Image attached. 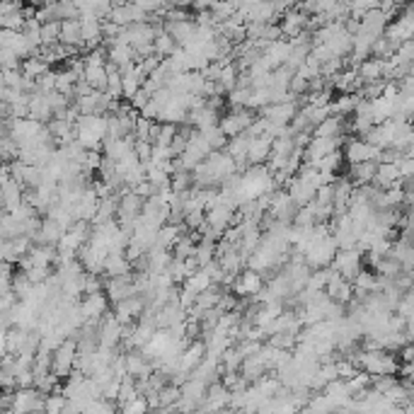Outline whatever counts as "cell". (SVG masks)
Here are the masks:
<instances>
[{"label": "cell", "instance_id": "f1b7e54d", "mask_svg": "<svg viewBox=\"0 0 414 414\" xmlns=\"http://www.w3.org/2000/svg\"><path fill=\"white\" fill-rule=\"evenodd\" d=\"M59 34H61V22H46L41 24V49H51V46L59 44Z\"/></svg>", "mask_w": 414, "mask_h": 414}, {"label": "cell", "instance_id": "ac0fdd59", "mask_svg": "<svg viewBox=\"0 0 414 414\" xmlns=\"http://www.w3.org/2000/svg\"><path fill=\"white\" fill-rule=\"evenodd\" d=\"M134 274V266L124 255H107L104 259V269H102V279H119V276H131Z\"/></svg>", "mask_w": 414, "mask_h": 414}, {"label": "cell", "instance_id": "ba28073f", "mask_svg": "<svg viewBox=\"0 0 414 414\" xmlns=\"http://www.w3.org/2000/svg\"><path fill=\"white\" fill-rule=\"evenodd\" d=\"M78 310H80L83 322H99V320L112 310V306H109L104 293H95V296H83L78 301Z\"/></svg>", "mask_w": 414, "mask_h": 414}, {"label": "cell", "instance_id": "d6a6232c", "mask_svg": "<svg viewBox=\"0 0 414 414\" xmlns=\"http://www.w3.org/2000/svg\"><path fill=\"white\" fill-rule=\"evenodd\" d=\"M204 138H206V143H208V148H211V153L213 150H223L225 148V143H228V138H225V134L218 127H213V129H208V131H204Z\"/></svg>", "mask_w": 414, "mask_h": 414}, {"label": "cell", "instance_id": "603a6c76", "mask_svg": "<svg viewBox=\"0 0 414 414\" xmlns=\"http://www.w3.org/2000/svg\"><path fill=\"white\" fill-rule=\"evenodd\" d=\"M376 165H378V162H359V165H349L347 180L354 187L371 185V182H373V177H376Z\"/></svg>", "mask_w": 414, "mask_h": 414}, {"label": "cell", "instance_id": "d590c367", "mask_svg": "<svg viewBox=\"0 0 414 414\" xmlns=\"http://www.w3.org/2000/svg\"><path fill=\"white\" fill-rule=\"evenodd\" d=\"M41 414H44V412H41Z\"/></svg>", "mask_w": 414, "mask_h": 414}, {"label": "cell", "instance_id": "4dcf8cb0", "mask_svg": "<svg viewBox=\"0 0 414 414\" xmlns=\"http://www.w3.org/2000/svg\"><path fill=\"white\" fill-rule=\"evenodd\" d=\"M64 407H66V397H64V392H61V387L49 392V395H44V414H61Z\"/></svg>", "mask_w": 414, "mask_h": 414}, {"label": "cell", "instance_id": "4316f807", "mask_svg": "<svg viewBox=\"0 0 414 414\" xmlns=\"http://www.w3.org/2000/svg\"><path fill=\"white\" fill-rule=\"evenodd\" d=\"M213 284H211V276L206 274V269H199V271H194L192 276H187V281L182 284V288L185 291H190L192 296H199V293H204V291H208Z\"/></svg>", "mask_w": 414, "mask_h": 414}, {"label": "cell", "instance_id": "83f0119b", "mask_svg": "<svg viewBox=\"0 0 414 414\" xmlns=\"http://www.w3.org/2000/svg\"><path fill=\"white\" fill-rule=\"evenodd\" d=\"M313 167H315L317 172H327V175H337L339 170L344 167V158H342V150H334V153L324 155L322 160L313 162Z\"/></svg>", "mask_w": 414, "mask_h": 414}, {"label": "cell", "instance_id": "836d02e7", "mask_svg": "<svg viewBox=\"0 0 414 414\" xmlns=\"http://www.w3.org/2000/svg\"><path fill=\"white\" fill-rule=\"evenodd\" d=\"M177 136V127L175 124H160V134H158V141H155L153 145H160V148H170L172 138Z\"/></svg>", "mask_w": 414, "mask_h": 414}, {"label": "cell", "instance_id": "d6986e66", "mask_svg": "<svg viewBox=\"0 0 414 414\" xmlns=\"http://www.w3.org/2000/svg\"><path fill=\"white\" fill-rule=\"evenodd\" d=\"M49 71H51V66L41 59V54L27 56L24 61H20V73H22V78L24 80H29V83H36L41 76H46Z\"/></svg>", "mask_w": 414, "mask_h": 414}, {"label": "cell", "instance_id": "3957f363", "mask_svg": "<svg viewBox=\"0 0 414 414\" xmlns=\"http://www.w3.org/2000/svg\"><path fill=\"white\" fill-rule=\"evenodd\" d=\"M342 158H344L347 165H359V162H378L380 148L364 143V141L354 138V136H347V138H344V145H342Z\"/></svg>", "mask_w": 414, "mask_h": 414}, {"label": "cell", "instance_id": "ffe728a7", "mask_svg": "<svg viewBox=\"0 0 414 414\" xmlns=\"http://www.w3.org/2000/svg\"><path fill=\"white\" fill-rule=\"evenodd\" d=\"M61 235H64V228H61L59 223H54L51 218H41V225H39V233H36V238H34V245L56 248L59 240H61Z\"/></svg>", "mask_w": 414, "mask_h": 414}, {"label": "cell", "instance_id": "9c48e42d", "mask_svg": "<svg viewBox=\"0 0 414 414\" xmlns=\"http://www.w3.org/2000/svg\"><path fill=\"white\" fill-rule=\"evenodd\" d=\"M122 334H124V327L114 320L112 310H109L107 315L97 322V347L119 349V344H122Z\"/></svg>", "mask_w": 414, "mask_h": 414}, {"label": "cell", "instance_id": "30bf717a", "mask_svg": "<svg viewBox=\"0 0 414 414\" xmlns=\"http://www.w3.org/2000/svg\"><path fill=\"white\" fill-rule=\"evenodd\" d=\"M104 296H107L109 306L127 301V298L136 296L134 288V274L131 276H119V279H104Z\"/></svg>", "mask_w": 414, "mask_h": 414}, {"label": "cell", "instance_id": "9a60e30c", "mask_svg": "<svg viewBox=\"0 0 414 414\" xmlns=\"http://www.w3.org/2000/svg\"><path fill=\"white\" fill-rule=\"evenodd\" d=\"M97 208H99V197L87 187V190L80 194L78 204L73 206V218H76V221H83V223H92L97 216Z\"/></svg>", "mask_w": 414, "mask_h": 414}, {"label": "cell", "instance_id": "8992f818", "mask_svg": "<svg viewBox=\"0 0 414 414\" xmlns=\"http://www.w3.org/2000/svg\"><path fill=\"white\" fill-rule=\"evenodd\" d=\"M385 39H390L395 46H400L402 41H412L414 36V13L412 8H405V13L397 15L395 20H390L385 27V32H383Z\"/></svg>", "mask_w": 414, "mask_h": 414}, {"label": "cell", "instance_id": "2e32d148", "mask_svg": "<svg viewBox=\"0 0 414 414\" xmlns=\"http://www.w3.org/2000/svg\"><path fill=\"white\" fill-rule=\"evenodd\" d=\"M271 143L274 141L269 136H257V138H250V148H248V167L255 165H266L271 153Z\"/></svg>", "mask_w": 414, "mask_h": 414}, {"label": "cell", "instance_id": "e575fe53", "mask_svg": "<svg viewBox=\"0 0 414 414\" xmlns=\"http://www.w3.org/2000/svg\"><path fill=\"white\" fill-rule=\"evenodd\" d=\"M148 102H150V95H148V92L143 90V87H141V90L136 92V95L129 99V107L134 109V112H141V109H143V107H145V104H148Z\"/></svg>", "mask_w": 414, "mask_h": 414}, {"label": "cell", "instance_id": "7c38bea8", "mask_svg": "<svg viewBox=\"0 0 414 414\" xmlns=\"http://www.w3.org/2000/svg\"><path fill=\"white\" fill-rule=\"evenodd\" d=\"M298 112V102L291 99V102H279V104H269V107L262 109V119L269 124H276V127H288L293 122Z\"/></svg>", "mask_w": 414, "mask_h": 414}, {"label": "cell", "instance_id": "277c9868", "mask_svg": "<svg viewBox=\"0 0 414 414\" xmlns=\"http://www.w3.org/2000/svg\"><path fill=\"white\" fill-rule=\"evenodd\" d=\"M329 269L337 271L344 281H349L351 284V281L356 279V274L364 269V255H361L356 248L354 250H337V252H334L332 264H329Z\"/></svg>", "mask_w": 414, "mask_h": 414}, {"label": "cell", "instance_id": "4fadbf2b", "mask_svg": "<svg viewBox=\"0 0 414 414\" xmlns=\"http://www.w3.org/2000/svg\"><path fill=\"white\" fill-rule=\"evenodd\" d=\"M124 369H127L129 378H134L136 383L145 380L153 373V364L141 351H124Z\"/></svg>", "mask_w": 414, "mask_h": 414}, {"label": "cell", "instance_id": "f546056e", "mask_svg": "<svg viewBox=\"0 0 414 414\" xmlns=\"http://www.w3.org/2000/svg\"><path fill=\"white\" fill-rule=\"evenodd\" d=\"M119 412L122 414H150V405L143 395H136L124 402V405H119Z\"/></svg>", "mask_w": 414, "mask_h": 414}, {"label": "cell", "instance_id": "6da1fadb", "mask_svg": "<svg viewBox=\"0 0 414 414\" xmlns=\"http://www.w3.org/2000/svg\"><path fill=\"white\" fill-rule=\"evenodd\" d=\"M76 359H78V344L71 337L51 351V364H49L51 376H56L59 380H66L76 371Z\"/></svg>", "mask_w": 414, "mask_h": 414}, {"label": "cell", "instance_id": "1f68e13d", "mask_svg": "<svg viewBox=\"0 0 414 414\" xmlns=\"http://www.w3.org/2000/svg\"><path fill=\"white\" fill-rule=\"evenodd\" d=\"M83 414H122V412H119L117 402H109V400H102V397H99V400H92Z\"/></svg>", "mask_w": 414, "mask_h": 414}, {"label": "cell", "instance_id": "7402d4cb", "mask_svg": "<svg viewBox=\"0 0 414 414\" xmlns=\"http://www.w3.org/2000/svg\"><path fill=\"white\" fill-rule=\"evenodd\" d=\"M27 119H34V122H39V124H49L51 119H54V112H51L49 102H46V95H41V92L29 95V117Z\"/></svg>", "mask_w": 414, "mask_h": 414}, {"label": "cell", "instance_id": "cb8c5ba5", "mask_svg": "<svg viewBox=\"0 0 414 414\" xmlns=\"http://www.w3.org/2000/svg\"><path fill=\"white\" fill-rule=\"evenodd\" d=\"M182 233H185V225H172V223H165L162 228L158 230V235H155V245L153 248L158 250H167L170 252L172 248H175V243L182 238Z\"/></svg>", "mask_w": 414, "mask_h": 414}, {"label": "cell", "instance_id": "44dd1931", "mask_svg": "<svg viewBox=\"0 0 414 414\" xmlns=\"http://www.w3.org/2000/svg\"><path fill=\"white\" fill-rule=\"evenodd\" d=\"M59 44L61 46H73V49H80V54H85V46H83V39H80V24H78V20H66V22H61Z\"/></svg>", "mask_w": 414, "mask_h": 414}, {"label": "cell", "instance_id": "5b68a950", "mask_svg": "<svg viewBox=\"0 0 414 414\" xmlns=\"http://www.w3.org/2000/svg\"><path fill=\"white\" fill-rule=\"evenodd\" d=\"M255 119H257V114L250 112V109H230V112L221 114L218 129L225 134V138H235V136L245 134V131L252 127Z\"/></svg>", "mask_w": 414, "mask_h": 414}, {"label": "cell", "instance_id": "5bb4252c", "mask_svg": "<svg viewBox=\"0 0 414 414\" xmlns=\"http://www.w3.org/2000/svg\"><path fill=\"white\" fill-rule=\"evenodd\" d=\"M313 138H342L349 136V119L344 117H327L324 122H320L315 129L310 131Z\"/></svg>", "mask_w": 414, "mask_h": 414}, {"label": "cell", "instance_id": "e0dca14e", "mask_svg": "<svg viewBox=\"0 0 414 414\" xmlns=\"http://www.w3.org/2000/svg\"><path fill=\"white\" fill-rule=\"evenodd\" d=\"M22 201H24V192L17 182L8 180L5 185H0V211H5V213L15 211Z\"/></svg>", "mask_w": 414, "mask_h": 414}, {"label": "cell", "instance_id": "484cf974", "mask_svg": "<svg viewBox=\"0 0 414 414\" xmlns=\"http://www.w3.org/2000/svg\"><path fill=\"white\" fill-rule=\"evenodd\" d=\"M238 66H235V61H228V64L221 66V73H218V80L216 85L223 90V95H228L230 90H235V85H238Z\"/></svg>", "mask_w": 414, "mask_h": 414}, {"label": "cell", "instance_id": "d4e9b609", "mask_svg": "<svg viewBox=\"0 0 414 414\" xmlns=\"http://www.w3.org/2000/svg\"><path fill=\"white\" fill-rule=\"evenodd\" d=\"M175 51H177V44L172 41V36L162 29V24H158V32H155V39H153V54L165 61V59H170Z\"/></svg>", "mask_w": 414, "mask_h": 414}, {"label": "cell", "instance_id": "52a82bcc", "mask_svg": "<svg viewBox=\"0 0 414 414\" xmlns=\"http://www.w3.org/2000/svg\"><path fill=\"white\" fill-rule=\"evenodd\" d=\"M264 284H266L264 276L257 274V271L245 269V271H240V274L235 276L233 286H230V293H233L235 298H245V301H252L257 293L264 288Z\"/></svg>", "mask_w": 414, "mask_h": 414}, {"label": "cell", "instance_id": "7a4b0ae2", "mask_svg": "<svg viewBox=\"0 0 414 414\" xmlns=\"http://www.w3.org/2000/svg\"><path fill=\"white\" fill-rule=\"evenodd\" d=\"M10 414H41L44 412V395L34 387H17L10 392Z\"/></svg>", "mask_w": 414, "mask_h": 414}, {"label": "cell", "instance_id": "8fae6325", "mask_svg": "<svg viewBox=\"0 0 414 414\" xmlns=\"http://www.w3.org/2000/svg\"><path fill=\"white\" fill-rule=\"evenodd\" d=\"M276 24H279V29H281V36L296 39V36H301L303 32H308V15H303L301 10L291 5V10H286Z\"/></svg>", "mask_w": 414, "mask_h": 414}]
</instances>
